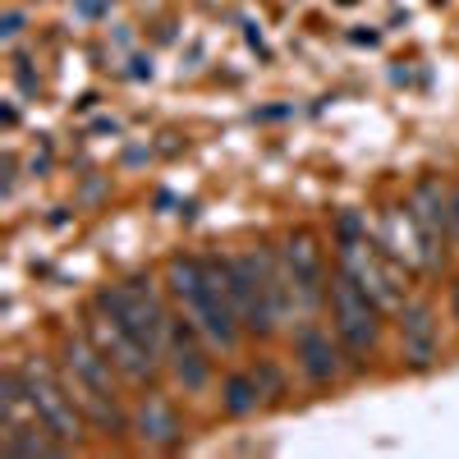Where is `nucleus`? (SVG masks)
Here are the masks:
<instances>
[{
	"instance_id": "obj_2",
	"label": "nucleus",
	"mask_w": 459,
	"mask_h": 459,
	"mask_svg": "<svg viewBox=\"0 0 459 459\" xmlns=\"http://www.w3.org/2000/svg\"><path fill=\"white\" fill-rule=\"evenodd\" d=\"M56 363L69 381L74 400L88 413V428L110 437V441H125L129 437V404L120 395V372L115 363L97 350V340L88 331H65L60 335V350H56Z\"/></svg>"
},
{
	"instance_id": "obj_16",
	"label": "nucleus",
	"mask_w": 459,
	"mask_h": 459,
	"mask_svg": "<svg viewBox=\"0 0 459 459\" xmlns=\"http://www.w3.org/2000/svg\"><path fill=\"white\" fill-rule=\"evenodd\" d=\"M446 308H450V322L459 326V276L450 281V290H446Z\"/></svg>"
},
{
	"instance_id": "obj_10",
	"label": "nucleus",
	"mask_w": 459,
	"mask_h": 459,
	"mask_svg": "<svg viewBox=\"0 0 459 459\" xmlns=\"http://www.w3.org/2000/svg\"><path fill=\"white\" fill-rule=\"evenodd\" d=\"M184 413L166 391H147L129 404V437L143 450H179L184 446Z\"/></svg>"
},
{
	"instance_id": "obj_13",
	"label": "nucleus",
	"mask_w": 459,
	"mask_h": 459,
	"mask_svg": "<svg viewBox=\"0 0 459 459\" xmlns=\"http://www.w3.org/2000/svg\"><path fill=\"white\" fill-rule=\"evenodd\" d=\"M248 368H253V377H257V391H262V404H266V409L290 404V395H294V363H285V359H276V354H257Z\"/></svg>"
},
{
	"instance_id": "obj_12",
	"label": "nucleus",
	"mask_w": 459,
	"mask_h": 459,
	"mask_svg": "<svg viewBox=\"0 0 459 459\" xmlns=\"http://www.w3.org/2000/svg\"><path fill=\"white\" fill-rule=\"evenodd\" d=\"M216 409H221V418H230V423H244V418H253V413L266 409L253 368H230V372H221V381H216Z\"/></svg>"
},
{
	"instance_id": "obj_15",
	"label": "nucleus",
	"mask_w": 459,
	"mask_h": 459,
	"mask_svg": "<svg viewBox=\"0 0 459 459\" xmlns=\"http://www.w3.org/2000/svg\"><path fill=\"white\" fill-rule=\"evenodd\" d=\"M19 28H23V14H19V10H5V28H0V37H5V42H14Z\"/></svg>"
},
{
	"instance_id": "obj_9",
	"label": "nucleus",
	"mask_w": 459,
	"mask_h": 459,
	"mask_svg": "<svg viewBox=\"0 0 459 459\" xmlns=\"http://www.w3.org/2000/svg\"><path fill=\"white\" fill-rule=\"evenodd\" d=\"M83 331L97 340V350L115 363V372L125 377V386H147V381L157 377V368H161L157 350H147V344H143L134 331H125L115 317L97 313L92 303H88V322H83Z\"/></svg>"
},
{
	"instance_id": "obj_6",
	"label": "nucleus",
	"mask_w": 459,
	"mask_h": 459,
	"mask_svg": "<svg viewBox=\"0 0 459 459\" xmlns=\"http://www.w3.org/2000/svg\"><path fill=\"white\" fill-rule=\"evenodd\" d=\"M276 253H281V272L290 281L299 317L322 313L326 308V294H331V266H326L322 239L313 235L308 225H290L285 235L276 239Z\"/></svg>"
},
{
	"instance_id": "obj_3",
	"label": "nucleus",
	"mask_w": 459,
	"mask_h": 459,
	"mask_svg": "<svg viewBox=\"0 0 459 459\" xmlns=\"http://www.w3.org/2000/svg\"><path fill=\"white\" fill-rule=\"evenodd\" d=\"M19 377H23V395H28V409L37 413V423H47L69 450H79L92 428H88V413L79 409V400H74L60 363L47 354H23Z\"/></svg>"
},
{
	"instance_id": "obj_7",
	"label": "nucleus",
	"mask_w": 459,
	"mask_h": 459,
	"mask_svg": "<svg viewBox=\"0 0 459 459\" xmlns=\"http://www.w3.org/2000/svg\"><path fill=\"white\" fill-rule=\"evenodd\" d=\"M212 344L207 335L188 322L175 303H170V317H166V335H161V368L170 372V381L184 395H203L212 381H216V363H212Z\"/></svg>"
},
{
	"instance_id": "obj_8",
	"label": "nucleus",
	"mask_w": 459,
	"mask_h": 459,
	"mask_svg": "<svg viewBox=\"0 0 459 459\" xmlns=\"http://www.w3.org/2000/svg\"><path fill=\"white\" fill-rule=\"evenodd\" d=\"M395 350L409 372H432L441 363V317L432 299L409 294L395 308Z\"/></svg>"
},
{
	"instance_id": "obj_1",
	"label": "nucleus",
	"mask_w": 459,
	"mask_h": 459,
	"mask_svg": "<svg viewBox=\"0 0 459 459\" xmlns=\"http://www.w3.org/2000/svg\"><path fill=\"white\" fill-rule=\"evenodd\" d=\"M161 290L175 308L194 322L216 354H239V344L248 340L235 308H230V294L221 285V262L216 248L212 253H175L161 266Z\"/></svg>"
},
{
	"instance_id": "obj_5",
	"label": "nucleus",
	"mask_w": 459,
	"mask_h": 459,
	"mask_svg": "<svg viewBox=\"0 0 459 459\" xmlns=\"http://www.w3.org/2000/svg\"><path fill=\"white\" fill-rule=\"evenodd\" d=\"M290 359H294V372L308 391H335L350 372H359L354 359L344 354L335 326L322 322L317 313L290 322Z\"/></svg>"
},
{
	"instance_id": "obj_14",
	"label": "nucleus",
	"mask_w": 459,
	"mask_h": 459,
	"mask_svg": "<svg viewBox=\"0 0 459 459\" xmlns=\"http://www.w3.org/2000/svg\"><path fill=\"white\" fill-rule=\"evenodd\" d=\"M450 244L459 248V184L450 188Z\"/></svg>"
},
{
	"instance_id": "obj_11",
	"label": "nucleus",
	"mask_w": 459,
	"mask_h": 459,
	"mask_svg": "<svg viewBox=\"0 0 459 459\" xmlns=\"http://www.w3.org/2000/svg\"><path fill=\"white\" fill-rule=\"evenodd\" d=\"M413 225H418V239H423V253H428V272H437L441 266V244L450 239V188L441 179H418L409 188V198H404Z\"/></svg>"
},
{
	"instance_id": "obj_4",
	"label": "nucleus",
	"mask_w": 459,
	"mask_h": 459,
	"mask_svg": "<svg viewBox=\"0 0 459 459\" xmlns=\"http://www.w3.org/2000/svg\"><path fill=\"white\" fill-rule=\"evenodd\" d=\"M326 308H331V326L344 344V354L354 359V368H363L372 354L381 335H386V322H381V303L344 272H331V294H326Z\"/></svg>"
}]
</instances>
